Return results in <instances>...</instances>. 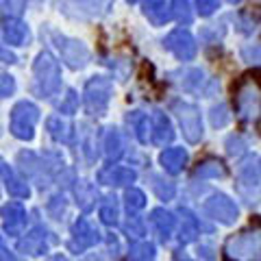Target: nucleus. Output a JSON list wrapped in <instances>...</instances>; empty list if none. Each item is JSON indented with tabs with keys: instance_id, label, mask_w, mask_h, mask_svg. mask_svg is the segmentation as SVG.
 <instances>
[{
	"instance_id": "nucleus-5",
	"label": "nucleus",
	"mask_w": 261,
	"mask_h": 261,
	"mask_svg": "<svg viewBox=\"0 0 261 261\" xmlns=\"http://www.w3.org/2000/svg\"><path fill=\"white\" fill-rule=\"evenodd\" d=\"M166 48H168V50H172L178 57V59H183V61L194 59V55H196V42H194V37L187 31H183V29L170 33L168 39H166Z\"/></svg>"
},
{
	"instance_id": "nucleus-2",
	"label": "nucleus",
	"mask_w": 261,
	"mask_h": 261,
	"mask_svg": "<svg viewBox=\"0 0 261 261\" xmlns=\"http://www.w3.org/2000/svg\"><path fill=\"white\" fill-rule=\"evenodd\" d=\"M37 107L33 102H20L15 105V109L11 111V130L15 137L22 140H31L33 137V126L37 122Z\"/></svg>"
},
{
	"instance_id": "nucleus-4",
	"label": "nucleus",
	"mask_w": 261,
	"mask_h": 261,
	"mask_svg": "<svg viewBox=\"0 0 261 261\" xmlns=\"http://www.w3.org/2000/svg\"><path fill=\"white\" fill-rule=\"evenodd\" d=\"M174 111L178 113V120H181V126H183V133L190 142H198L200 135H202V128H200V113L192 105H181L176 102L174 105Z\"/></svg>"
},
{
	"instance_id": "nucleus-16",
	"label": "nucleus",
	"mask_w": 261,
	"mask_h": 261,
	"mask_svg": "<svg viewBox=\"0 0 261 261\" xmlns=\"http://www.w3.org/2000/svg\"><path fill=\"white\" fill-rule=\"evenodd\" d=\"M196 5H198L202 15H209L218 9V0H196Z\"/></svg>"
},
{
	"instance_id": "nucleus-8",
	"label": "nucleus",
	"mask_w": 261,
	"mask_h": 261,
	"mask_svg": "<svg viewBox=\"0 0 261 261\" xmlns=\"http://www.w3.org/2000/svg\"><path fill=\"white\" fill-rule=\"evenodd\" d=\"M152 130H154V142L157 144H166V142L172 140V135H174L168 118L163 116V113H159V111L152 116Z\"/></svg>"
},
{
	"instance_id": "nucleus-17",
	"label": "nucleus",
	"mask_w": 261,
	"mask_h": 261,
	"mask_svg": "<svg viewBox=\"0 0 261 261\" xmlns=\"http://www.w3.org/2000/svg\"><path fill=\"white\" fill-rule=\"evenodd\" d=\"M128 207H135V209H140L144 205V196L140 192H128Z\"/></svg>"
},
{
	"instance_id": "nucleus-14",
	"label": "nucleus",
	"mask_w": 261,
	"mask_h": 261,
	"mask_svg": "<svg viewBox=\"0 0 261 261\" xmlns=\"http://www.w3.org/2000/svg\"><path fill=\"white\" fill-rule=\"evenodd\" d=\"M48 128H50V133H53L55 137H59V140H68L70 126L65 124L61 118H50V120H48Z\"/></svg>"
},
{
	"instance_id": "nucleus-11",
	"label": "nucleus",
	"mask_w": 261,
	"mask_h": 261,
	"mask_svg": "<svg viewBox=\"0 0 261 261\" xmlns=\"http://www.w3.org/2000/svg\"><path fill=\"white\" fill-rule=\"evenodd\" d=\"M209 209H214L216 214H222V220H233V216H235V207L228 202L226 198H214L209 202Z\"/></svg>"
},
{
	"instance_id": "nucleus-9",
	"label": "nucleus",
	"mask_w": 261,
	"mask_h": 261,
	"mask_svg": "<svg viewBox=\"0 0 261 261\" xmlns=\"http://www.w3.org/2000/svg\"><path fill=\"white\" fill-rule=\"evenodd\" d=\"M144 11H146V15H148L154 24H161V22H166L170 18L166 0H146Z\"/></svg>"
},
{
	"instance_id": "nucleus-21",
	"label": "nucleus",
	"mask_w": 261,
	"mask_h": 261,
	"mask_svg": "<svg viewBox=\"0 0 261 261\" xmlns=\"http://www.w3.org/2000/svg\"><path fill=\"white\" fill-rule=\"evenodd\" d=\"M13 92V81H11V76H3V96H9Z\"/></svg>"
},
{
	"instance_id": "nucleus-12",
	"label": "nucleus",
	"mask_w": 261,
	"mask_h": 261,
	"mask_svg": "<svg viewBox=\"0 0 261 261\" xmlns=\"http://www.w3.org/2000/svg\"><path fill=\"white\" fill-rule=\"evenodd\" d=\"M172 13H174V18L176 20H181L185 24H190L192 22V13H190V0H174L172 3Z\"/></svg>"
},
{
	"instance_id": "nucleus-18",
	"label": "nucleus",
	"mask_w": 261,
	"mask_h": 261,
	"mask_svg": "<svg viewBox=\"0 0 261 261\" xmlns=\"http://www.w3.org/2000/svg\"><path fill=\"white\" fill-rule=\"evenodd\" d=\"M74 105H76V94L70 92L68 98H65V105H61V111H63V113H70L72 109H74Z\"/></svg>"
},
{
	"instance_id": "nucleus-3",
	"label": "nucleus",
	"mask_w": 261,
	"mask_h": 261,
	"mask_svg": "<svg viewBox=\"0 0 261 261\" xmlns=\"http://www.w3.org/2000/svg\"><path fill=\"white\" fill-rule=\"evenodd\" d=\"M109 94H111V83L107 79H102V76L92 79L85 87V107L96 113L105 111V107L109 102Z\"/></svg>"
},
{
	"instance_id": "nucleus-13",
	"label": "nucleus",
	"mask_w": 261,
	"mask_h": 261,
	"mask_svg": "<svg viewBox=\"0 0 261 261\" xmlns=\"http://www.w3.org/2000/svg\"><path fill=\"white\" fill-rule=\"evenodd\" d=\"M102 176H111V181L116 185L128 183V181H133L135 178V174L130 172V170H126V168H113V170H109V172H105Z\"/></svg>"
},
{
	"instance_id": "nucleus-10",
	"label": "nucleus",
	"mask_w": 261,
	"mask_h": 261,
	"mask_svg": "<svg viewBox=\"0 0 261 261\" xmlns=\"http://www.w3.org/2000/svg\"><path fill=\"white\" fill-rule=\"evenodd\" d=\"M185 159H187V154L181 148H170V150H166L161 154V163L170 170V172H178L181 166L185 163Z\"/></svg>"
},
{
	"instance_id": "nucleus-20",
	"label": "nucleus",
	"mask_w": 261,
	"mask_h": 261,
	"mask_svg": "<svg viewBox=\"0 0 261 261\" xmlns=\"http://www.w3.org/2000/svg\"><path fill=\"white\" fill-rule=\"evenodd\" d=\"M218 166H220V163H207V168L198 170V174H220L222 170H220Z\"/></svg>"
},
{
	"instance_id": "nucleus-15",
	"label": "nucleus",
	"mask_w": 261,
	"mask_h": 261,
	"mask_svg": "<svg viewBox=\"0 0 261 261\" xmlns=\"http://www.w3.org/2000/svg\"><path fill=\"white\" fill-rule=\"evenodd\" d=\"M107 152L109 154H118L120 152V135L113 133V130L107 135Z\"/></svg>"
},
{
	"instance_id": "nucleus-23",
	"label": "nucleus",
	"mask_w": 261,
	"mask_h": 261,
	"mask_svg": "<svg viewBox=\"0 0 261 261\" xmlns=\"http://www.w3.org/2000/svg\"><path fill=\"white\" fill-rule=\"evenodd\" d=\"M128 3H135V0H128Z\"/></svg>"
},
{
	"instance_id": "nucleus-7",
	"label": "nucleus",
	"mask_w": 261,
	"mask_h": 261,
	"mask_svg": "<svg viewBox=\"0 0 261 261\" xmlns=\"http://www.w3.org/2000/svg\"><path fill=\"white\" fill-rule=\"evenodd\" d=\"M3 35H5V42L7 44H13L18 46L27 39V27L20 22V20H5V27H3Z\"/></svg>"
},
{
	"instance_id": "nucleus-1",
	"label": "nucleus",
	"mask_w": 261,
	"mask_h": 261,
	"mask_svg": "<svg viewBox=\"0 0 261 261\" xmlns=\"http://www.w3.org/2000/svg\"><path fill=\"white\" fill-rule=\"evenodd\" d=\"M35 76H37L39 92L50 96L53 92H57V87H59V63L48 53L39 55L37 63H35Z\"/></svg>"
},
{
	"instance_id": "nucleus-6",
	"label": "nucleus",
	"mask_w": 261,
	"mask_h": 261,
	"mask_svg": "<svg viewBox=\"0 0 261 261\" xmlns=\"http://www.w3.org/2000/svg\"><path fill=\"white\" fill-rule=\"evenodd\" d=\"M61 48V57H63V61L70 65V68H81V65L85 63L87 59V50H85V46L83 44H79V42H68V44H59Z\"/></svg>"
},
{
	"instance_id": "nucleus-19",
	"label": "nucleus",
	"mask_w": 261,
	"mask_h": 261,
	"mask_svg": "<svg viewBox=\"0 0 261 261\" xmlns=\"http://www.w3.org/2000/svg\"><path fill=\"white\" fill-rule=\"evenodd\" d=\"M226 120H228V116H224V107L214 109V116H211V122H214V124H224Z\"/></svg>"
},
{
	"instance_id": "nucleus-22",
	"label": "nucleus",
	"mask_w": 261,
	"mask_h": 261,
	"mask_svg": "<svg viewBox=\"0 0 261 261\" xmlns=\"http://www.w3.org/2000/svg\"><path fill=\"white\" fill-rule=\"evenodd\" d=\"M231 3H240V0H231Z\"/></svg>"
}]
</instances>
